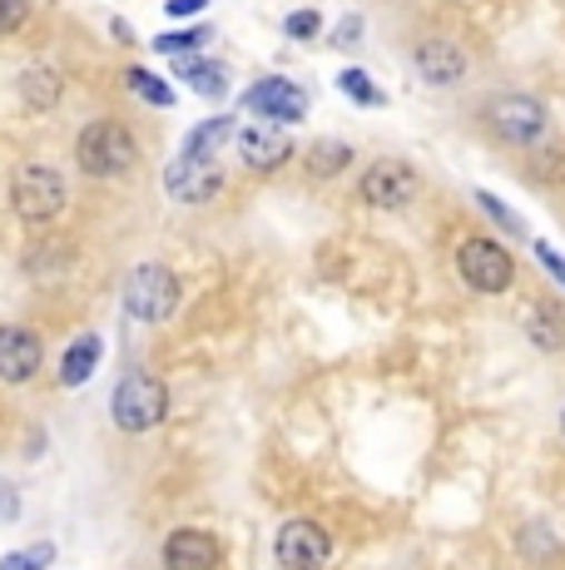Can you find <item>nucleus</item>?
I'll use <instances>...</instances> for the list:
<instances>
[{
    "instance_id": "nucleus-20",
    "label": "nucleus",
    "mask_w": 565,
    "mask_h": 570,
    "mask_svg": "<svg viewBox=\"0 0 565 570\" xmlns=\"http://www.w3.org/2000/svg\"><path fill=\"white\" fill-rule=\"evenodd\" d=\"M303 164H308L313 179H333V174H343L347 164H353V149H347V145H313Z\"/></svg>"
},
{
    "instance_id": "nucleus-3",
    "label": "nucleus",
    "mask_w": 565,
    "mask_h": 570,
    "mask_svg": "<svg viewBox=\"0 0 565 570\" xmlns=\"http://www.w3.org/2000/svg\"><path fill=\"white\" fill-rule=\"evenodd\" d=\"M10 208L20 224H56L65 208V174L56 164H20L10 179Z\"/></svg>"
},
{
    "instance_id": "nucleus-23",
    "label": "nucleus",
    "mask_w": 565,
    "mask_h": 570,
    "mask_svg": "<svg viewBox=\"0 0 565 570\" xmlns=\"http://www.w3.org/2000/svg\"><path fill=\"white\" fill-rule=\"evenodd\" d=\"M476 208H482V214L492 218L502 234H526V218H521L516 208H506L502 199H496V194H482V189H476Z\"/></svg>"
},
{
    "instance_id": "nucleus-7",
    "label": "nucleus",
    "mask_w": 565,
    "mask_h": 570,
    "mask_svg": "<svg viewBox=\"0 0 565 570\" xmlns=\"http://www.w3.org/2000/svg\"><path fill=\"white\" fill-rule=\"evenodd\" d=\"M274 561L282 570H323L333 561V535L328 525L308 521V517H293L278 525L274 535Z\"/></svg>"
},
{
    "instance_id": "nucleus-32",
    "label": "nucleus",
    "mask_w": 565,
    "mask_h": 570,
    "mask_svg": "<svg viewBox=\"0 0 565 570\" xmlns=\"http://www.w3.org/2000/svg\"><path fill=\"white\" fill-rule=\"evenodd\" d=\"M561 432H565V412H561Z\"/></svg>"
},
{
    "instance_id": "nucleus-15",
    "label": "nucleus",
    "mask_w": 565,
    "mask_h": 570,
    "mask_svg": "<svg viewBox=\"0 0 565 570\" xmlns=\"http://www.w3.org/2000/svg\"><path fill=\"white\" fill-rule=\"evenodd\" d=\"M521 327H526V337L541 353H565V303L561 298H531L526 313H521Z\"/></svg>"
},
{
    "instance_id": "nucleus-31",
    "label": "nucleus",
    "mask_w": 565,
    "mask_h": 570,
    "mask_svg": "<svg viewBox=\"0 0 565 570\" xmlns=\"http://www.w3.org/2000/svg\"><path fill=\"white\" fill-rule=\"evenodd\" d=\"M0 517H6V521H16V517H20V501H16V487H6V481H0Z\"/></svg>"
},
{
    "instance_id": "nucleus-13",
    "label": "nucleus",
    "mask_w": 565,
    "mask_h": 570,
    "mask_svg": "<svg viewBox=\"0 0 565 570\" xmlns=\"http://www.w3.org/2000/svg\"><path fill=\"white\" fill-rule=\"evenodd\" d=\"M412 60H417L422 80L437 85V90H447V85H456V80H466V70H472V55L456 46V40H447V36H427Z\"/></svg>"
},
{
    "instance_id": "nucleus-19",
    "label": "nucleus",
    "mask_w": 565,
    "mask_h": 570,
    "mask_svg": "<svg viewBox=\"0 0 565 570\" xmlns=\"http://www.w3.org/2000/svg\"><path fill=\"white\" fill-rule=\"evenodd\" d=\"M20 100L30 109H56L60 105V75L50 70V65H30V70L20 75Z\"/></svg>"
},
{
    "instance_id": "nucleus-12",
    "label": "nucleus",
    "mask_w": 565,
    "mask_h": 570,
    "mask_svg": "<svg viewBox=\"0 0 565 570\" xmlns=\"http://www.w3.org/2000/svg\"><path fill=\"white\" fill-rule=\"evenodd\" d=\"M165 570H224V546L214 531L179 525L165 535Z\"/></svg>"
},
{
    "instance_id": "nucleus-2",
    "label": "nucleus",
    "mask_w": 565,
    "mask_h": 570,
    "mask_svg": "<svg viewBox=\"0 0 565 570\" xmlns=\"http://www.w3.org/2000/svg\"><path fill=\"white\" fill-rule=\"evenodd\" d=\"M110 416H115L119 432H135V436H139V432H155V426L169 416V392H165V382H159L155 372H145V367L125 372V377L115 382Z\"/></svg>"
},
{
    "instance_id": "nucleus-5",
    "label": "nucleus",
    "mask_w": 565,
    "mask_h": 570,
    "mask_svg": "<svg viewBox=\"0 0 565 570\" xmlns=\"http://www.w3.org/2000/svg\"><path fill=\"white\" fill-rule=\"evenodd\" d=\"M456 273L466 278V288L472 293L496 298V293H506L511 283H516V258H511L496 238L476 234V238H466V244L456 248Z\"/></svg>"
},
{
    "instance_id": "nucleus-24",
    "label": "nucleus",
    "mask_w": 565,
    "mask_h": 570,
    "mask_svg": "<svg viewBox=\"0 0 565 570\" xmlns=\"http://www.w3.org/2000/svg\"><path fill=\"white\" fill-rule=\"evenodd\" d=\"M204 40H209V26H189V30H165V36H155V50H159V55H189V50H199Z\"/></svg>"
},
{
    "instance_id": "nucleus-25",
    "label": "nucleus",
    "mask_w": 565,
    "mask_h": 570,
    "mask_svg": "<svg viewBox=\"0 0 565 570\" xmlns=\"http://www.w3.org/2000/svg\"><path fill=\"white\" fill-rule=\"evenodd\" d=\"M50 561H56V546L40 541V546H26V551L0 556V570H50Z\"/></svg>"
},
{
    "instance_id": "nucleus-30",
    "label": "nucleus",
    "mask_w": 565,
    "mask_h": 570,
    "mask_svg": "<svg viewBox=\"0 0 565 570\" xmlns=\"http://www.w3.org/2000/svg\"><path fill=\"white\" fill-rule=\"evenodd\" d=\"M165 10L174 20H189V16H204V10H209V0H169Z\"/></svg>"
},
{
    "instance_id": "nucleus-26",
    "label": "nucleus",
    "mask_w": 565,
    "mask_h": 570,
    "mask_svg": "<svg viewBox=\"0 0 565 570\" xmlns=\"http://www.w3.org/2000/svg\"><path fill=\"white\" fill-rule=\"evenodd\" d=\"M282 36H288V40L323 36V16H318V10H293V16H282Z\"/></svg>"
},
{
    "instance_id": "nucleus-16",
    "label": "nucleus",
    "mask_w": 565,
    "mask_h": 570,
    "mask_svg": "<svg viewBox=\"0 0 565 570\" xmlns=\"http://www.w3.org/2000/svg\"><path fill=\"white\" fill-rule=\"evenodd\" d=\"M100 357H105L100 333H80L60 357V387H85L95 377V367H100Z\"/></svg>"
},
{
    "instance_id": "nucleus-9",
    "label": "nucleus",
    "mask_w": 565,
    "mask_h": 570,
    "mask_svg": "<svg viewBox=\"0 0 565 570\" xmlns=\"http://www.w3.org/2000/svg\"><path fill=\"white\" fill-rule=\"evenodd\" d=\"M357 194H363L373 208H407L417 199V169L402 159H377L363 169V184H357Z\"/></svg>"
},
{
    "instance_id": "nucleus-22",
    "label": "nucleus",
    "mask_w": 565,
    "mask_h": 570,
    "mask_svg": "<svg viewBox=\"0 0 565 570\" xmlns=\"http://www.w3.org/2000/svg\"><path fill=\"white\" fill-rule=\"evenodd\" d=\"M338 90L347 95V100H357V105H367V109H383L387 105V95L377 90L373 80H367L363 70H357V65H347V70L338 75Z\"/></svg>"
},
{
    "instance_id": "nucleus-4",
    "label": "nucleus",
    "mask_w": 565,
    "mask_h": 570,
    "mask_svg": "<svg viewBox=\"0 0 565 570\" xmlns=\"http://www.w3.org/2000/svg\"><path fill=\"white\" fill-rule=\"evenodd\" d=\"M119 303L135 323H165L179 308V278L165 268V263H135L119 288Z\"/></svg>"
},
{
    "instance_id": "nucleus-17",
    "label": "nucleus",
    "mask_w": 565,
    "mask_h": 570,
    "mask_svg": "<svg viewBox=\"0 0 565 570\" xmlns=\"http://www.w3.org/2000/svg\"><path fill=\"white\" fill-rule=\"evenodd\" d=\"M174 75H179L184 85H194L204 100H224V95H228V65H219V60H199V55H184V60L174 65Z\"/></svg>"
},
{
    "instance_id": "nucleus-1",
    "label": "nucleus",
    "mask_w": 565,
    "mask_h": 570,
    "mask_svg": "<svg viewBox=\"0 0 565 570\" xmlns=\"http://www.w3.org/2000/svg\"><path fill=\"white\" fill-rule=\"evenodd\" d=\"M75 164H80L90 179H119L139 164V145L135 129L119 125V119H95V125L80 129L75 139Z\"/></svg>"
},
{
    "instance_id": "nucleus-29",
    "label": "nucleus",
    "mask_w": 565,
    "mask_h": 570,
    "mask_svg": "<svg viewBox=\"0 0 565 570\" xmlns=\"http://www.w3.org/2000/svg\"><path fill=\"white\" fill-rule=\"evenodd\" d=\"M333 46H338V50L363 46V16H347V20H338V30H333Z\"/></svg>"
},
{
    "instance_id": "nucleus-10",
    "label": "nucleus",
    "mask_w": 565,
    "mask_h": 570,
    "mask_svg": "<svg viewBox=\"0 0 565 570\" xmlns=\"http://www.w3.org/2000/svg\"><path fill=\"white\" fill-rule=\"evenodd\" d=\"M165 189L179 204H209L224 189V169L214 159H194V155H174L165 169Z\"/></svg>"
},
{
    "instance_id": "nucleus-14",
    "label": "nucleus",
    "mask_w": 565,
    "mask_h": 570,
    "mask_svg": "<svg viewBox=\"0 0 565 570\" xmlns=\"http://www.w3.org/2000/svg\"><path fill=\"white\" fill-rule=\"evenodd\" d=\"M238 159L254 174H274L278 164L293 159V139L278 125H248V129H238Z\"/></svg>"
},
{
    "instance_id": "nucleus-28",
    "label": "nucleus",
    "mask_w": 565,
    "mask_h": 570,
    "mask_svg": "<svg viewBox=\"0 0 565 570\" xmlns=\"http://www.w3.org/2000/svg\"><path fill=\"white\" fill-rule=\"evenodd\" d=\"M536 258H541V268H546L551 278H556L561 288H565V254H561V248L546 244V238H536Z\"/></svg>"
},
{
    "instance_id": "nucleus-6",
    "label": "nucleus",
    "mask_w": 565,
    "mask_h": 570,
    "mask_svg": "<svg viewBox=\"0 0 565 570\" xmlns=\"http://www.w3.org/2000/svg\"><path fill=\"white\" fill-rule=\"evenodd\" d=\"M482 125L492 129L502 145H536L541 135L551 129V115L541 100H531V95H496L492 105L482 109Z\"/></svg>"
},
{
    "instance_id": "nucleus-18",
    "label": "nucleus",
    "mask_w": 565,
    "mask_h": 570,
    "mask_svg": "<svg viewBox=\"0 0 565 570\" xmlns=\"http://www.w3.org/2000/svg\"><path fill=\"white\" fill-rule=\"evenodd\" d=\"M224 139H234V119H228V115H214V119H204V125H194L189 135H184V149H179V155L214 159V149H219Z\"/></svg>"
},
{
    "instance_id": "nucleus-11",
    "label": "nucleus",
    "mask_w": 565,
    "mask_h": 570,
    "mask_svg": "<svg viewBox=\"0 0 565 570\" xmlns=\"http://www.w3.org/2000/svg\"><path fill=\"white\" fill-rule=\"evenodd\" d=\"M46 363V343H40L36 327H20V323H6L0 327V382L6 387H20L30 382Z\"/></svg>"
},
{
    "instance_id": "nucleus-21",
    "label": "nucleus",
    "mask_w": 565,
    "mask_h": 570,
    "mask_svg": "<svg viewBox=\"0 0 565 570\" xmlns=\"http://www.w3.org/2000/svg\"><path fill=\"white\" fill-rule=\"evenodd\" d=\"M125 90H135L145 105H155V109H169L174 105V90L159 75H149V70H125Z\"/></svg>"
},
{
    "instance_id": "nucleus-27",
    "label": "nucleus",
    "mask_w": 565,
    "mask_h": 570,
    "mask_svg": "<svg viewBox=\"0 0 565 570\" xmlns=\"http://www.w3.org/2000/svg\"><path fill=\"white\" fill-rule=\"evenodd\" d=\"M30 16H36L30 0H0V36H20L30 26Z\"/></svg>"
},
{
    "instance_id": "nucleus-8",
    "label": "nucleus",
    "mask_w": 565,
    "mask_h": 570,
    "mask_svg": "<svg viewBox=\"0 0 565 570\" xmlns=\"http://www.w3.org/2000/svg\"><path fill=\"white\" fill-rule=\"evenodd\" d=\"M244 109L248 115H258L264 125H298L303 115H308V95H303V85L282 80V75H264V80H254L244 90Z\"/></svg>"
}]
</instances>
